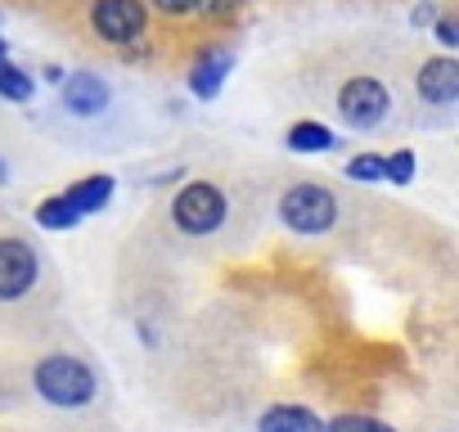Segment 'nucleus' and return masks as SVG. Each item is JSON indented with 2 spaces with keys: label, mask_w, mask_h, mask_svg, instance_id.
<instances>
[{
  "label": "nucleus",
  "mask_w": 459,
  "mask_h": 432,
  "mask_svg": "<svg viewBox=\"0 0 459 432\" xmlns=\"http://www.w3.org/2000/svg\"><path fill=\"white\" fill-rule=\"evenodd\" d=\"M338 216H342V207H338V194L329 189V185H316V180H302V185H293L284 198H280V221H284V230H293V235H329L333 226H338Z\"/></svg>",
  "instance_id": "nucleus-4"
},
{
  "label": "nucleus",
  "mask_w": 459,
  "mask_h": 432,
  "mask_svg": "<svg viewBox=\"0 0 459 432\" xmlns=\"http://www.w3.org/2000/svg\"><path fill=\"white\" fill-rule=\"evenodd\" d=\"M104 104H108V86H104L95 73H73V77L64 82V108H68V113L95 117Z\"/></svg>",
  "instance_id": "nucleus-8"
},
{
  "label": "nucleus",
  "mask_w": 459,
  "mask_h": 432,
  "mask_svg": "<svg viewBox=\"0 0 459 432\" xmlns=\"http://www.w3.org/2000/svg\"><path fill=\"white\" fill-rule=\"evenodd\" d=\"M257 432H325V419L307 405H271L257 419Z\"/></svg>",
  "instance_id": "nucleus-9"
},
{
  "label": "nucleus",
  "mask_w": 459,
  "mask_h": 432,
  "mask_svg": "<svg viewBox=\"0 0 459 432\" xmlns=\"http://www.w3.org/2000/svg\"><path fill=\"white\" fill-rule=\"evenodd\" d=\"M225 216H230L225 194H221V185H212V180H189V185L171 198V226H176L180 235H189V239L216 235Z\"/></svg>",
  "instance_id": "nucleus-5"
},
{
  "label": "nucleus",
  "mask_w": 459,
  "mask_h": 432,
  "mask_svg": "<svg viewBox=\"0 0 459 432\" xmlns=\"http://www.w3.org/2000/svg\"><path fill=\"white\" fill-rule=\"evenodd\" d=\"M414 153L410 149H396V153H387L383 158V180H392V185H410L414 180Z\"/></svg>",
  "instance_id": "nucleus-18"
},
{
  "label": "nucleus",
  "mask_w": 459,
  "mask_h": 432,
  "mask_svg": "<svg viewBox=\"0 0 459 432\" xmlns=\"http://www.w3.org/2000/svg\"><path fill=\"white\" fill-rule=\"evenodd\" d=\"M149 5L144 0H82L86 32L108 50H131L149 37Z\"/></svg>",
  "instance_id": "nucleus-3"
},
{
  "label": "nucleus",
  "mask_w": 459,
  "mask_h": 432,
  "mask_svg": "<svg viewBox=\"0 0 459 432\" xmlns=\"http://www.w3.org/2000/svg\"><path fill=\"white\" fill-rule=\"evenodd\" d=\"M392 108H396L392 82L378 77L374 68L342 73L338 86H333V113H338L351 131H378V126H387Z\"/></svg>",
  "instance_id": "nucleus-1"
},
{
  "label": "nucleus",
  "mask_w": 459,
  "mask_h": 432,
  "mask_svg": "<svg viewBox=\"0 0 459 432\" xmlns=\"http://www.w3.org/2000/svg\"><path fill=\"white\" fill-rule=\"evenodd\" d=\"M437 41H441V46H459V37H455V19H441V23H437Z\"/></svg>",
  "instance_id": "nucleus-20"
},
{
  "label": "nucleus",
  "mask_w": 459,
  "mask_h": 432,
  "mask_svg": "<svg viewBox=\"0 0 459 432\" xmlns=\"http://www.w3.org/2000/svg\"><path fill=\"white\" fill-rule=\"evenodd\" d=\"M82 221V216L73 212V203L64 198V194H55V198H46L41 207H37V226L41 230H73Z\"/></svg>",
  "instance_id": "nucleus-13"
},
{
  "label": "nucleus",
  "mask_w": 459,
  "mask_h": 432,
  "mask_svg": "<svg viewBox=\"0 0 459 432\" xmlns=\"http://www.w3.org/2000/svg\"><path fill=\"white\" fill-rule=\"evenodd\" d=\"M414 95L428 108H450L459 99V64L450 55H428L414 68Z\"/></svg>",
  "instance_id": "nucleus-7"
},
{
  "label": "nucleus",
  "mask_w": 459,
  "mask_h": 432,
  "mask_svg": "<svg viewBox=\"0 0 459 432\" xmlns=\"http://www.w3.org/2000/svg\"><path fill=\"white\" fill-rule=\"evenodd\" d=\"M0 185H10V167H5V158H0Z\"/></svg>",
  "instance_id": "nucleus-21"
},
{
  "label": "nucleus",
  "mask_w": 459,
  "mask_h": 432,
  "mask_svg": "<svg viewBox=\"0 0 459 432\" xmlns=\"http://www.w3.org/2000/svg\"><path fill=\"white\" fill-rule=\"evenodd\" d=\"M64 198L73 203V212H77V216H95V212H100V207H108V198H113V176H86V180L68 185V189H64Z\"/></svg>",
  "instance_id": "nucleus-10"
},
{
  "label": "nucleus",
  "mask_w": 459,
  "mask_h": 432,
  "mask_svg": "<svg viewBox=\"0 0 459 432\" xmlns=\"http://www.w3.org/2000/svg\"><path fill=\"white\" fill-rule=\"evenodd\" d=\"M32 387L46 405H59V410H86L100 392L95 383V369L82 360V356H68V351H50L37 360L32 369Z\"/></svg>",
  "instance_id": "nucleus-2"
},
{
  "label": "nucleus",
  "mask_w": 459,
  "mask_h": 432,
  "mask_svg": "<svg viewBox=\"0 0 459 432\" xmlns=\"http://www.w3.org/2000/svg\"><path fill=\"white\" fill-rule=\"evenodd\" d=\"M41 257L28 239H0V302H19L37 289Z\"/></svg>",
  "instance_id": "nucleus-6"
},
{
  "label": "nucleus",
  "mask_w": 459,
  "mask_h": 432,
  "mask_svg": "<svg viewBox=\"0 0 459 432\" xmlns=\"http://www.w3.org/2000/svg\"><path fill=\"white\" fill-rule=\"evenodd\" d=\"M325 432H396V428L383 419H369V414H338L325 423Z\"/></svg>",
  "instance_id": "nucleus-16"
},
{
  "label": "nucleus",
  "mask_w": 459,
  "mask_h": 432,
  "mask_svg": "<svg viewBox=\"0 0 459 432\" xmlns=\"http://www.w3.org/2000/svg\"><path fill=\"white\" fill-rule=\"evenodd\" d=\"M203 23H212V28H221V23H230V19H239L244 14V0H198V10H194Z\"/></svg>",
  "instance_id": "nucleus-15"
},
{
  "label": "nucleus",
  "mask_w": 459,
  "mask_h": 432,
  "mask_svg": "<svg viewBox=\"0 0 459 432\" xmlns=\"http://www.w3.org/2000/svg\"><path fill=\"white\" fill-rule=\"evenodd\" d=\"M0 95L14 99V104H28V99H32V82H28V73H19V68L5 64V59H0Z\"/></svg>",
  "instance_id": "nucleus-14"
},
{
  "label": "nucleus",
  "mask_w": 459,
  "mask_h": 432,
  "mask_svg": "<svg viewBox=\"0 0 459 432\" xmlns=\"http://www.w3.org/2000/svg\"><path fill=\"white\" fill-rule=\"evenodd\" d=\"M284 144H289L293 153H329V149L338 144V135H333L325 122H293L289 135H284Z\"/></svg>",
  "instance_id": "nucleus-11"
},
{
  "label": "nucleus",
  "mask_w": 459,
  "mask_h": 432,
  "mask_svg": "<svg viewBox=\"0 0 459 432\" xmlns=\"http://www.w3.org/2000/svg\"><path fill=\"white\" fill-rule=\"evenodd\" d=\"M144 5H149V14H158V19H171V23H180V19H194L198 0H144Z\"/></svg>",
  "instance_id": "nucleus-19"
},
{
  "label": "nucleus",
  "mask_w": 459,
  "mask_h": 432,
  "mask_svg": "<svg viewBox=\"0 0 459 432\" xmlns=\"http://www.w3.org/2000/svg\"><path fill=\"white\" fill-rule=\"evenodd\" d=\"M347 180L378 185V180H383V153H356V158L347 162Z\"/></svg>",
  "instance_id": "nucleus-17"
},
{
  "label": "nucleus",
  "mask_w": 459,
  "mask_h": 432,
  "mask_svg": "<svg viewBox=\"0 0 459 432\" xmlns=\"http://www.w3.org/2000/svg\"><path fill=\"white\" fill-rule=\"evenodd\" d=\"M235 64L230 55H207L198 68H194V77H189V86H194V95L198 99H212L216 91H221V77H225V68Z\"/></svg>",
  "instance_id": "nucleus-12"
}]
</instances>
